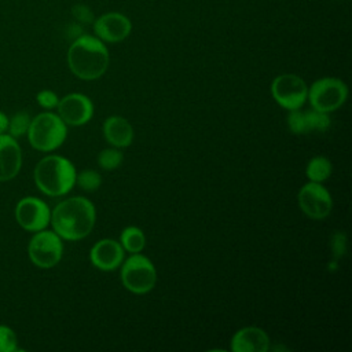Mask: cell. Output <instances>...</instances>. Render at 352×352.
I'll return each mask as SVG.
<instances>
[{
	"instance_id": "obj_1",
	"label": "cell",
	"mask_w": 352,
	"mask_h": 352,
	"mask_svg": "<svg viewBox=\"0 0 352 352\" xmlns=\"http://www.w3.org/2000/svg\"><path fill=\"white\" fill-rule=\"evenodd\" d=\"M96 210L85 197H70L51 210L52 230L66 241L84 239L94 228Z\"/></svg>"
},
{
	"instance_id": "obj_2",
	"label": "cell",
	"mask_w": 352,
	"mask_h": 352,
	"mask_svg": "<svg viewBox=\"0 0 352 352\" xmlns=\"http://www.w3.org/2000/svg\"><path fill=\"white\" fill-rule=\"evenodd\" d=\"M110 63V55L104 43L96 36H78L67 50L70 72L85 81L102 77Z\"/></svg>"
},
{
	"instance_id": "obj_3",
	"label": "cell",
	"mask_w": 352,
	"mask_h": 352,
	"mask_svg": "<svg viewBox=\"0 0 352 352\" xmlns=\"http://www.w3.org/2000/svg\"><path fill=\"white\" fill-rule=\"evenodd\" d=\"M76 168L70 160L51 154L43 157L34 166L36 187L48 197L66 195L76 184Z\"/></svg>"
},
{
	"instance_id": "obj_4",
	"label": "cell",
	"mask_w": 352,
	"mask_h": 352,
	"mask_svg": "<svg viewBox=\"0 0 352 352\" xmlns=\"http://www.w3.org/2000/svg\"><path fill=\"white\" fill-rule=\"evenodd\" d=\"M26 135L33 148L50 153L60 147L66 140L67 125L56 113L48 110L32 118Z\"/></svg>"
},
{
	"instance_id": "obj_5",
	"label": "cell",
	"mask_w": 352,
	"mask_h": 352,
	"mask_svg": "<svg viewBox=\"0 0 352 352\" xmlns=\"http://www.w3.org/2000/svg\"><path fill=\"white\" fill-rule=\"evenodd\" d=\"M121 282L126 290L133 294H146L157 283V270L151 260L140 253H132L122 261Z\"/></svg>"
},
{
	"instance_id": "obj_6",
	"label": "cell",
	"mask_w": 352,
	"mask_h": 352,
	"mask_svg": "<svg viewBox=\"0 0 352 352\" xmlns=\"http://www.w3.org/2000/svg\"><path fill=\"white\" fill-rule=\"evenodd\" d=\"M348 98L346 84L336 77H323L312 82L308 88L307 99L312 109L331 113L340 109Z\"/></svg>"
},
{
	"instance_id": "obj_7",
	"label": "cell",
	"mask_w": 352,
	"mask_h": 352,
	"mask_svg": "<svg viewBox=\"0 0 352 352\" xmlns=\"http://www.w3.org/2000/svg\"><path fill=\"white\" fill-rule=\"evenodd\" d=\"M63 254L62 238L52 230H41L33 232L28 245V256L30 261L43 270L55 267Z\"/></svg>"
},
{
	"instance_id": "obj_8",
	"label": "cell",
	"mask_w": 352,
	"mask_h": 352,
	"mask_svg": "<svg viewBox=\"0 0 352 352\" xmlns=\"http://www.w3.org/2000/svg\"><path fill=\"white\" fill-rule=\"evenodd\" d=\"M271 95L280 107L286 110H297L307 102L308 87L300 76L285 73L272 80Z\"/></svg>"
},
{
	"instance_id": "obj_9",
	"label": "cell",
	"mask_w": 352,
	"mask_h": 352,
	"mask_svg": "<svg viewBox=\"0 0 352 352\" xmlns=\"http://www.w3.org/2000/svg\"><path fill=\"white\" fill-rule=\"evenodd\" d=\"M297 202L302 213L312 220L327 217L333 208L331 194L322 183L316 182H308L298 190Z\"/></svg>"
},
{
	"instance_id": "obj_10",
	"label": "cell",
	"mask_w": 352,
	"mask_h": 352,
	"mask_svg": "<svg viewBox=\"0 0 352 352\" xmlns=\"http://www.w3.org/2000/svg\"><path fill=\"white\" fill-rule=\"evenodd\" d=\"M15 220L21 228L29 232H37L50 226L51 209L43 199L37 197H23L18 201Z\"/></svg>"
},
{
	"instance_id": "obj_11",
	"label": "cell",
	"mask_w": 352,
	"mask_h": 352,
	"mask_svg": "<svg viewBox=\"0 0 352 352\" xmlns=\"http://www.w3.org/2000/svg\"><path fill=\"white\" fill-rule=\"evenodd\" d=\"M56 110V114L66 125L81 126L91 121L94 116V103L87 95L73 92L59 99Z\"/></svg>"
},
{
	"instance_id": "obj_12",
	"label": "cell",
	"mask_w": 352,
	"mask_h": 352,
	"mask_svg": "<svg viewBox=\"0 0 352 352\" xmlns=\"http://www.w3.org/2000/svg\"><path fill=\"white\" fill-rule=\"evenodd\" d=\"M132 30V23L121 12H106L94 23V32L103 43H120L125 40Z\"/></svg>"
},
{
	"instance_id": "obj_13",
	"label": "cell",
	"mask_w": 352,
	"mask_h": 352,
	"mask_svg": "<svg viewBox=\"0 0 352 352\" xmlns=\"http://www.w3.org/2000/svg\"><path fill=\"white\" fill-rule=\"evenodd\" d=\"M125 250L120 241L104 238L98 241L89 252V260L94 267L102 271H113L118 268L124 261Z\"/></svg>"
},
{
	"instance_id": "obj_14",
	"label": "cell",
	"mask_w": 352,
	"mask_h": 352,
	"mask_svg": "<svg viewBox=\"0 0 352 352\" xmlns=\"http://www.w3.org/2000/svg\"><path fill=\"white\" fill-rule=\"evenodd\" d=\"M22 166V150L10 133H0V182L12 180Z\"/></svg>"
},
{
	"instance_id": "obj_15",
	"label": "cell",
	"mask_w": 352,
	"mask_h": 352,
	"mask_svg": "<svg viewBox=\"0 0 352 352\" xmlns=\"http://www.w3.org/2000/svg\"><path fill=\"white\" fill-rule=\"evenodd\" d=\"M230 348L232 352H267L271 349V341L261 327L246 326L232 336Z\"/></svg>"
},
{
	"instance_id": "obj_16",
	"label": "cell",
	"mask_w": 352,
	"mask_h": 352,
	"mask_svg": "<svg viewBox=\"0 0 352 352\" xmlns=\"http://www.w3.org/2000/svg\"><path fill=\"white\" fill-rule=\"evenodd\" d=\"M103 135L107 143L117 148L131 146L133 140V128L131 122L121 116H111L103 122Z\"/></svg>"
},
{
	"instance_id": "obj_17",
	"label": "cell",
	"mask_w": 352,
	"mask_h": 352,
	"mask_svg": "<svg viewBox=\"0 0 352 352\" xmlns=\"http://www.w3.org/2000/svg\"><path fill=\"white\" fill-rule=\"evenodd\" d=\"M120 243L128 253H140L146 245L144 232L136 226L125 227L120 234Z\"/></svg>"
},
{
	"instance_id": "obj_18",
	"label": "cell",
	"mask_w": 352,
	"mask_h": 352,
	"mask_svg": "<svg viewBox=\"0 0 352 352\" xmlns=\"http://www.w3.org/2000/svg\"><path fill=\"white\" fill-rule=\"evenodd\" d=\"M333 165L330 160L324 155H316L309 160L305 168V175L309 179V182H316V183H323L327 180L331 175Z\"/></svg>"
},
{
	"instance_id": "obj_19",
	"label": "cell",
	"mask_w": 352,
	"mask_h": 352,
	"mask_svg": "<svg viewBox=\"0 0 352 352\" xmlns=\"http://www.w3.org/2000/svg\"><path fill=\"white\" fill-rule=\"evenodd\" d=\"M30 121H32V117L28 111H18L15 113L10 120H8V129L7 132L12 136V138H21L23 135L28 133V129H29V125H30Z\"/></svg>"
},
{
	"instance_id": "obj_20",
	"label": "cell",
	"mask_w": 352,
	"mask_h": 352,
	"mask_svg": "<svg viewBox=\"0 0 352 352\" xmlns=\"http://www.w3.org/2000/svg\"><path fill=\"white\" fill-rule=\"evenodd\" d=\"M305 114V122H307V131H319L323 132L330 126V117L329 113H323L315 109H309L304 111Z\"/></svg>"
},
{
	"instance_id": "obj_21",
	"label": "cell",
	"mask_w": 352,
	"mask_h": 352,
	"mask_svg": "<svg viewBox=\"0 0 352 352\" xmlns=\"http://www.w3.org/2000/svg\"><path fill=\"white\" fill-rule=\"evenodd\" d=\"M122 160H124L122 153L117 147L104 148L98 155V164L104 170H113V169L118 168L121 165Z\"/></svg>"
},
{
	"instance_id": "obj_22",
	"label": "cell",
	"mask_w": 352,
	"mask_h": 352,
	"mask_svg": "<svg viewBox=\"0 0 352 352\" xmlns=\"http://www.w3.org/2000/svg\"><path fill=\"white\" fill-rule=\"evenodd\" d=\"M76 183L85 191H95L100 187L102 177L94 169H84L76 175Z\"/></svg>"
},
{
	"instance_id": "obj_23",
	"label": "cell",
	"mask_w": 352,
	"mask_h": 352,
	"mask_svg": "<svg viewBox=\"0 0 352 352\" xmlns=\"http://www.w3.org/2000/svg\"><path fill=\"white\" fill-rule=\"evenodd\" d=\"M18 351V338L15 331L6 324H0V352Z\"/></svg>"
},
{
	"instance_id": "obj_24",
	"label": "cell",
	"mask_w": 352,
	"mask_h": 352,
	"mask_svg": "<svg viewBox=\"0 0 352 352\" xmlns=\"http://www.w3.org/2000/svg\"><path fill=\"white\" fill-rule=\"evenodd\" d=\"M287 125H289V129H290L294 135H304V133H308V131H307V122H305V114H304V111H301V109L289 110V114H287Z\"/></svg>"
},
{
	"instance_id": "obj_25",
	"label": "cell",
	"mask_w": 352,
	"mask_h": 352,
	"mask_svg": "<svg viewBox=\"0 0 352 352\" xmlns=\"http://www.w3.org/2000/svg\"><path fill=\"white\" fill-rule=\"evenodd\" d=\"M36 100L40 107H43L45 110H52V109H56L59 98L54 91L43 89L36 95Z\"/></svg>"
},
{
	"instance_id": "obj_26",
	"label": "cell",
	"mask_w": 352,
	"mask_h": 352,
	"mask_svg": "<svg viewBox=\"0 0 352 352\" xmlns=\"http://www.w3.org/2000/svg\"><path fill=\"white\" fill-rule=\"evenodd\" d=\"M8 120H10V117L6 113L0 111V133H6L7 132V129H8Z\"/></svg>"
}]
</instances>
